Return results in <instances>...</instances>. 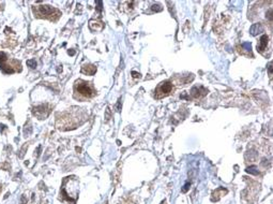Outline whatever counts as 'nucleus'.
Returning <instances> with one entry per match:
<instances>
[{"label": "nucleus", "mask_w": 273, "mask_h": 204, "mask_svg": "<svg viewBox=\"0 0 273 204\" xmlns=\"http://www.w3.org/2000/svg\"><path fill=\"white\" fill-rule=\"evenodd\" d=\"M7 61H8V55L3 52H0V65L4 64Z\"/></svg>", "instance_id": "obj_12"}, {"label": "nucleus", "mask_w": 273, "mask_h": 204, "mask_svg": "<svg viewBox=\"0 0 273 204\" xmlns=\"http://www.w3.org/2000/svg\"><path fill=\"white\" fill-rule=\"evenodd\" d=\"M190 186H191V184H190V183H187V184H185V185L183 186V188H182V192H187L188 189H190Z\"/></svg>", "instance_id": "obj_16"}, {"label": "nucleus", "mask_w": 273, "mask_h": 204, "mask_svg": "<svg viewBox=\"0 0 273 204\" xmlns=\"http://www.w3.org/2000/svg\"><path fill=\"white\" fill-rule=\"evenodd\" d=\"M32 11L35 13V16L38 18H47L50 21H57L60 17L61 13L56 8H53L50 6H37L33 7Z\"/></svg>", "instance_id": "obj_1"}, {"label": "nucleus", "mask_w": 273, "mask_h": 204, "mask_svg": "<svg viewBox=\"0 0 273 204\" xmlns=\"http://www.w3.org/2000/svg\"><path fill=\"white\" fill-rule=\"evenodd\" d=\"M81 72L87 75H93L96 72V67L93 65H85L81 67Z\"/></svg>", "instance_id": "obj_10"}, {"label": "nucleus", "mask_w": 273, "mask_h": 204, "mask_svg": "<svg viewBox=\"0 0 273 204\" xmlns=\"http://www.w3.org/2000/svg\"><path fill=\"white\" fill-rule=\"evenodd\" d=\"M27 65L31 68V69H35V68H37V61H35V59L27 60Z\"/></svg>", "instance_id": "obj_13"}, {"label": "nucleus", "mask_w": 273, "mask_h": 204, "mask_svg": "<svg viewBox=\"0 0 273 204\" xmlns=\"http://www.w3.org/2000/svg\"><path fill=\"white\" fill-rule=\"evenodd\" d=\"M245 171H246V173H248V174H253V175H257V174L259 173V172H258L257 167H255V166H252V167L246 168Z\"/></svg>", "instance_id": "obj_11"}, {"label": "nucleus", "mask_w": 273, "mask_h": 204, "mask_svg": "<svg viewBox=\"0 0 273 204\" xmlns=\"http://www.w3.org/2000/svg\"><path fill=\"white\" fill-rule=\"evenodd\" d=\"M268 17L270 21H272V10H269V12H268Z\"/></svg>", "instance_id": "obj_19"}, {"label": "nucleus", "mask_w": 273, "mask_h": 204, "mask_svg": "<svg viewBox=\"0 0 273 204\" xmlns=\"http://www.w3.org/2000/svg\"><path fill=\"white\" fill-rule=\"evenodd\" d=\"M74 89H75V93L78 94L79 96L84 97V98H91L95 95V90L93 89L92 85L89 82L81 81V80H78V81L75 82Z\"/></svg>", "instance_id": "obj_2"}, {"label": "nucleus", "mask_w": 273, "mask_h": 204, "mask_svg": "<svg viewBox=\"0 0 273 204\" xmlns=\"http://www.w3.org/2000/svg\"><path fill=\"white\" fill-rule=\"evenodd\" d=\"M208 93V90L206 88H204L202 86H195L193 87L192 89H191V96L193 97V98H201V97L206 96Z\"/></svg>", "instance_id": "obj_6"}, {"label": "nucleus", "mask_w": 273, "mask_h": 204, "mask_svg": "<svg viewBox=\"0 0 273 204\" xmlns=\"http://www.w3.org/2000/svg\"><path fill=\"white\" fill-rule=\"evenodd\" d=\"M250 32L252 36H257L258 33H261L264 32V26L261 24H253L250 28Z\"/></svg>", "instance_id": "obj_9"}, {"label": "nucleus", "mask_w": 273, "mask_h": 204, "mask_svg": "<svg viewBox=\"0 0 273 204\" xmlns=\"http://www.w3.org/2000/svg\"><path fill=\"white\" fill-rule=\"evenodd\" d=\"M268 40H269V38H268L267 35H264L261 38H260L259 40V43L257 44V50L258 52L262 53L267 48V45H268Z\"/></svg>", "instance_id": "obj_8"}, {"label": "nucleus", "mask_w": 273, "mask_h": 204, "mask_svg": "<svg viewBox=\"0 0 273 204\" xmlns=\"http://www.w3.org/2000/svg\"><path fill=\"white\" fill-rule=\"evenodd\" d=\"M132 74H133V76H134V77H139V76H141V74L137 73V72H135V71H133Z\"/></svg>", "instance_id": "obj_20"}, {"label": "nucleus", "mask_w": 273, "mask_h": 204, "mask_svg": "<svg viewBox=\"0 0 273 204\" xmlns=\"http://www.w3.org/2000/svg\"><path fill=\"white\" fill-rule=\"evenodd\" d=\"M69 54L70 55H74V54H75V52H74V51H69Z\"/></svg>", "instance_id": "obj_21"}, {"label": "nucleus", "mask_w": 273, "mask_h": 204, "mask_svg": "<svg viewBox=\"0 0 273 204\" xmlns=\"http://www.w3.org/2000/svg\"><path fill=\"white\" fill-rule=\"evenodd\" d=\"M96 4H98V11L99 12H101L102 11V1H96Z\"/></svg>", "instance_id": "obj_17"}, {"label": "nucleus", "mask_w": 273, "mask_h": 204, "mask_svg": "<svg viewBox=\"0 0 273 204\" xmlns=\"http://www.w3.org/2000/svg\"><path fill=\"white\" fill-rule=\"evenodd\" d=\"M171 90H173V84H171L170 82L168 81L162 82L155 90V97L158 99L163 98V97L168 96V95L171 93Z\"/></svg>", "instance_id": "obj_4"}, {"label": "nucleus", "mask_w": 273, "mask_h": 204, "mask_svg": "<svg viewBox=\"0 0 273 204\" xmlns=\"http://www.w3.org/2000/svg\"><path fill=\"white\" fill-rule=\"evenodd\" d=\"M268 70H269V74L272 75V62H270L269 66H268Z\"/></svg>", "instance_id": "obj_18"}, {"label": "nucleus", "mask_w": 273, "mask_h": 204, "mask_svg": "<svg viewBox=\"0 0 273 204\" xmlns=\"http://www.w3.org/2000/svg\"><path fill=\"white\" fill-rule=\"evenodd\" d=\"M49 112H50V110H49V108H48V105H46V104H42V105L35 106V108L33 109V115L37 116L39 119H44V118H46L48 116Z\"/></svg>", "instance_id": "obj_5"}, {"label": "nucleus", "mask_w": 273, "mask_h": 204, "mask_svg": "<svg viewBox=\"0 0 273 204\" xmlns=\"http://www.w3.org/2000/svg\"><path fill=\"white\" fill-rule=\"evenodd\" d=\"M228 192L226 188H223V187H220V188L215 189L212 193V201H219L220 199L222 198L223 196H225L226 193Z\"/></svg>", "instance_id": "obj_7"}, {"label": "nucleus", "mask_w": 273, "mask_h": 204, "mask_svg": "<svg viewBox=\"0 0 273 204\" xmlns=\"http://www.w3.org/2000/svg\"><path fill=\"white\" fill-rule=\"evenodd\" d=\"M163 10V8H162L161 4H153L152 6V11H155V12H160Z\"/></svg>", "instance_id": "obj_15"}, {"label": "nucleus", "mask_w": 273, "mask_h": 204, "mask_svg": "<svg viewBox=\"0 0 273 204\" xmlns=\"http://www.w3.org/2000/svg\"><path fill=\"white\" fill-rule=\"evenodd\" d=\"M0 70H1L4 74H12L14 73V72H21V65L17 60L13 59L10 62H4V64L0 65Z\"/></svg>", "instance_id": "obj_3"}, {"label": "nucleus", "mask_w": 273, "mask_h": 204, "mask_svg": "<svg viewBox=\"0 0 273 204\" xmlns=\"http://www.w3.org/2000/svg\"><path fill=\"white\" fill-rule=\"evenodd\" d=\"M242 47L243 48H245V51H248V52H252V45H251V43H248V42H245V43H243L242 44Z\"/></svg>", "instance_id": "obj_14"}]
</instances>
